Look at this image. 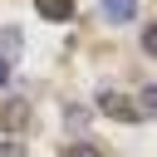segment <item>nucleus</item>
Masks as SVG:
<instances>
[{"mask_svg": "<svg viewBox=\"0 0 157 157\" xmlns=\"http://www.w3.org/2000/svg\"><path fill=\"white\" fill-rule=\"evenodd\" d=\"M98 108H103L108 118H118V123H142V118H137V108H132L118 88H98Z\"/></svg>", "mask_w": 157, "mask_h": 157, "instance_id": "f257e3e1", "label": "nucleus"}, {"mask_svg": "<svg viewBox=\"0 0 157 157\" xmlns=\"http://www.w3.org/2000/svg\"><path fill=\"white\" fill-rule=\"evenodd\" d=\"M98 15H103L108 25H128V20L137 15V0H103V5H98Z\"/></svg>", "mask_w": 157, "mask_h": 157, "instance_id": "f03ea898", "label": "nucleus"}, {"mask_svg": "<svg viewBox=\"0 0 157 157\" xmlns=\"http://www.w3.org/2000/svg\"><path fill=\"white\" fill-rule=\"evenodd\" d=\"M34 10H39V20H54V25L74 20V0H34Z\"/></svg>", "mask_w": 157, "mask_h": 157, "instance_id": "7ed1b4c3", "label": "nucleus"}, {"mask_svg": "<svg viewBox=\"0 0 157 157\" xmlns=\"http://www.w3.org/2000/svg\"><path fill=\"white\" fill-rule=\"evenodd\" d=\"M20 49H25L20 29H15V25H5V29H0V59H5V64H15V59H20Z\"/></svg>", "mask_w": 157, "mask_h": 157, "instance_id": "20e7f679", "label": "nucleus"}, {"mask_svg": "<svg viewBox=\"0 0 157 157\" xmlns=\"http://www.w3.org/2000/svg\"><path fill=\"white\" fill-rule=\"evenodd\" d=\"M132 108H137V118H157V83H142L137 98H132Z\"/></svg>", "mask_w": 157, "mask_h": 157, "instance_id": "39448f33", "label": "nucleus"}, {"mask_svg": "<svg viewBox=\"0 0 157 157\" xmlns=\"http://www.w3.org/2000/svg\"><path fill=\"white\" fill-rule=\"evenodd\" d=\"M25 113H29V108L15 98V103H5V113H0V118H5V128H10V132H20V128H25Z\"/></svg>", "mask_w": 157, "mask_h": 157, "instance_id": "423d86ee", "label": "nucleus"}, {"mask_svg": "<svg viewBox=\"0 0 157 157\" xmlns=\"http://www.w3.org/2000/svg\"><path fill=\"white\" fill-rule=\"evenodd\" d=\"M64 118H69V132H83V123H88V108H83V103H69V108H64Z\"/></svg>", "mask_w": 157, "mask_h": 157, "instance_id": "0eeeda50", "label": "nucleus"}, {"mask_svg": "<svg viewBox=\"0 0 157 157\" xmlns=\"http://www.w3.org/2000/svg\"><path fill=\"white\" fill-rule=\"evenodd\" d=\"M64 157H103V147H93V142H83V137H74V142L64 147Z\"/></svg>", "mask_w": 157, "mask_h": 157, "instance_id": "6e6552de", "label": "nucleus"}, {"mask_svg": "<svg viewBox=\"0 0 157 157\" xmlns=\"http://www.w3.org/2000/svg\"><path fill=\"white\" fill-rule=\"evenodd\" d=\"M142 54H152V59H157V20L142 29Z\"/></svg>", "mask_w": 157, "mask_h": 157, "instance_id": "1a4fd4ad", "label": "nucleus"}, {"mask_svg": "<svg viewBox=\"0 0 157 157\" xmlns=\"http://www.w3.org/2000/svg\"><path fill=\"white\" fill-rule=\"evenodd\" d=\"M0 157H25V147L20 142H0Z\"/></svg>", "mask_w": 157, "mask_h": 157, "instance_id": "9d476101", "label": "nucleus"}, {"mask_svg": "<svg viewBox=\"0 0 157 157\" xmlns=\"http://www.w3.org/2000/svg\"><path fill=\"white\" fill-rule=\"evenodd\" d=\"M10 74H15V64H5V59H0V88L10 83Z\"/></svg>", "mask_w": 157, "mask_h": 157, "instance_id": "9b49d317", "label": "nucleus"}]
</instances>
